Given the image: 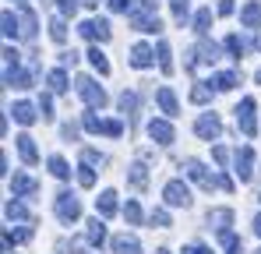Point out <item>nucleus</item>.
<instances>
[{
  "instance_id": "nucleus-10",
  "label": "nucleus",
  "mask_w": 261,
  "mask_h": 254,
  "mask_svg": "<svg viewBox=\"0 0 261 254\" xmlns=\"http://www.w3.org/2000/svg\"><path fill=\"white\" fill-rule=\"evenodd\" d=\"M145 131H148V138H152L155 145H173L176 141V131H173L170 120H155V117H152V120L145 124Z\"/></svg>"
},
{
  "instance_id": "nucleus-22",
  "label": "nucleus",
  "mask_w": 261,
  "mask_h": 254,
  "mask_svg": "<svg viewBox=\"0 0 261 254\" xmlns=\"http://www.w3.org/2000/svg\"><path fill=\"white\" fill-rule=\"evenodd\" d=\"M110 247H113V254H141V244H138V237H130V233H120V237H113V240H110Z\"/></svg>"
},
{
  "instance_id": "nucleus-58",
  "label": "nucleus",
  "mask_w": 261,
  "mask_h": 254,
  "mask_svg": "<svg viewBox=\"0 0 261 254\" xmlns=\"http://www.w3.org/2000/svg\"><path fill=\"white\" fill-rule=\"evenodd\" d=\"M85 4H88V7H95V4H99V0H85Z\"/></svg>"
},
{
  "instance_id": "nucleus-60",
  "label": "nucleus",
  "mask_w": 261,
  "mask_h": 254,
  "mask_svg": "<svg viewBox=\"0 0 261 254\" xmlns=\"http://www.w3.org/2000/svg\"><path fill=\"white\" fill-rule=\"evenodd\" d=\"M258 49H261V36H258Z\"/></svg>"
},
{
  "instance_id": "nucleus-5",
  "label": "nucleus",
  "mask_w": 261,
  "mask_h": 254,
  "mask_svg": "<svg viewBox=\"0 0 261 254\" xmlns=\"http://www.w3.org/2000/svg\"><path fill=\"white\" fill-rule=\"evenodd\" d=\"M163 201L170 205V209H191V187L184 184V180H166V187H163Z\"/></svg>"
},
{
  "instance_id": "nucleus-36",
  "label": "nucleus",
  "mask_w": 261,
  "mask_h": 254,
  "mask_svg": "<svg viewBox=\"0 0 261 254\" xmlns=\"http://www.w3.org/2000/svg\"><path fill=\"white\" fill-rule=\"evenodd\" d=\"M124 219H127V226H141V219H145V212H141V205L134 198L124 205Z\"/></svg>"
},
{
  "instance_id": "nucleus-29",
  "label": "nucleus",
  "mask_w": 261,
  "mask_h": 254,
  "mask_svg": "<svg viewBox=\"0 0 261 254\" xmlns=\"http://www.w3.org/2000/svg\"><path fill=\"white\" fill-rule=\"evenodd\" d=\"M85 57H88V64H92V71H99V74H110V60H106V53H102L99 46H92Z\"/></svg>"
},
{
  "instance_id": "nucleus-2",
  "label": "nucleus",
  "mask_w": 261,
  "mask_h": 254,
  "mask_svg": "<svg viewBox=\"0 0 261 254\" xmlns=\"http://www.w3.org/2000/svg\"><path fill=\"white\" fill-rule=\"evenodd\" d=\"M233 113H237V127L244 131V138H254V134H258V103H254L251 95H244Z\"/></svg>"
},
{
  "instance_id": "nucleus-50",
  "label": "nucleus",
  "mask_w": 261,
  "mask_h": 254,
  "mask_svg": "<svg viewBox=\"0 0 261 254\" xmlns=\"http://www.w3.org/2000/svg\"><path fill=\"white\" fill-rule=\"evenodd\" d=\"M212 159H216L219 166H226V163H229V152H226L222 145H216V148H212Z\"/></svg>"
},
{
  "instance_id": "nucleus-12",
  "label": "nucleus",
  "mask_w": 261,
  "mask_h": 254,
  "mask_svg": "<svg viewBox=\"0 0 261 254\" xmlns=\"http://www.w3.org/2000/svg\"><path fill=\"white\" fill-rule=\"evenodd\" d=\"M130 25L138 29V32H148V36H155V32H163V25H159V14H148V11H130Z\"/></svg>"
},
{
  "instance_id": "nucleus-57",
  "label": "nucleus",
  "mask_w": 261,
  "mask_h": 254,
  "mask_svg": "<svg viewBox=\"0 0 261 254\" xmlns=\"http://www.w3.org/2000/svg\"><path fill=\"white\" fill-rule=\"evenodd\" d=\"M254 82H258V85H261V67H258V74H254Z\"/></svg>"
},
{
  "instance_id": "nucleus-17",
  "label": "nucleus",
  "mask_w": 261,
  "mask_h": 254,
  "mask_svg": "<svg viewBox=\"0 0 261 254\" xmlns=\"http://www.w3.org/2000/svg\"><path fill=\"white\" fill-rule=\"evenodd\" d=\"M4 215H7V222H25V226H32V215H29V209H25L21 198H11V201L4 205Z\"/></svg>"
},
{
  "instance_id": "nucleus-62",
  "label": "nucleus",
  "mask_w": 261,
  "mask_h": 254,
  "mask_svg": "<svg viewBox=\"0 0 261 254\" xmlns=\"http://www.w3.org/2000/svg\"><path fill=\"white\" fill-rule=\"evenodd\" d=\"M258 254H261V251H258Z\"/></svg>"
},
{
  "instance_id": "nucleus-56",
  "label": "nucleus",
  "mask_w": 261,
  "mask_h": 254,
  "mask_svg": "<svg viewBox=\"0 0 261 254\" xmlns=\"http://www.w3.org/2000/svg\"><path fill=\"white\" fill-rule=\"evenodd\" d=\"M254 233L261 237V215H254Z\"/></svg>"
},
{
  "instance_id": "nucleus-59",
  "label": "nucleus",
  "mask_w": 261,
  "mask_h": 254,
  "mask_svg": "<svg viewBox=\"0 0 261 254\" xmlns=\"http://www.w3.org/2000/svg\"><path fill=\"white\" fill-rule=\"evenodd\" d=\"M155 254H170V251H166V247H159V251H155Z\"/></svg>"
},
{
  "instance_id": "nucleus-46",
  "label": "nucleus",
  "mask_w": 261,
  "mask_h": 254,
  "mask_svg": "<svg viewBox=\"0 0 261 254\" xmlns=\"http://www.w3.org/2000/svg\"><path fill=\"white\" fill-rule=\"evenodd\" d=\"M152 226L166 230V226H170V212H166V209H152Z\"/></svg>"
},
{
  "instance_id": "nucleus-48",
  "label": "nucleus",
  "mask_w": 261,
  "mask_h": 254,
  "mask_svg": "<svg viewBox=\"0 0 261 254\" xmlns=\"http://www.w3.org/2000/svg\"><path fill=\"white\" fill-rule=\"evenodd\" d=\"M102 134H110V138H120V134H124V124H120V120H102Z\"/></svg>"
},
{
  "instance_id": "nucleus-33",
  "label": "nucleus",
  "mask_w": 261,
  "mask_h": 254,
  "mask_svg": "<svg viewBox=\"0 0 261 254\" xmlns=\"http://www.w3.org/2000/svg\"><path fill=\"white\" fill-rule=\"evenodd\" d=\"M127 184L134 187V191H141V187L148 184V169L141 166V163H134V166L127 169Z\"/></svg>"
},
{
  "instance_id": "nucleus-61",
  "label": "nucleus",
  "mask_w": 261,
  "mask_h": 254,
  "mask_svg": "<svg viewBox=\"0 0 261 254\" xmlns=\"http://www.w3.org/2000/svg\"><path fill=\"white\" fill-rule=\"evenodd\" d=\"M18 4H21V0H18Z\"/></svg>"
},
{
  "instance_id": "nucleus-8",
  "label": "nucleus",
  "mask_w": 261,
  "mask_h": 254,
  "mask_svg": "<svg viewBox=\"0 0 261 254\" xmlns=\"http://www.w3.org/2000/svg\"><path fill=\"white\" fill-rule=\"evenodd\" d=\"M36 194H39V180H36V176H29V173H14V176H11V198L29 201V198H36Z\"/></svg>"
},
{
  "instance_id": "nucleus-14",
  "label": "nucleus",
  "mask_w": 261,
  "mask_h": 254,
  "mask_svg": "<svg viewBox=\"0 0 261 254\" xmlns=\"http://www.w3.org/2000/svg\"><path fill=\"white\" fill-rule=\"evenodd\" d=\"M7 113H11V117H14L21 127H32L36 120H39V106H32V103H25V99H18Z\"/></svg>"
},
{
  "instance_id": "nucleus-31",
  "label": "nucleus",
  "mask_w": 261,
  "mask_h": 254,
  "mask_svg": "<svg viewBox=\"0 0 261 254\" xmlns=\"http://www.w3.org/2000/svg\"><path fill=\"white\" fill-rule=\"evenodd\" d=\"M0 25H4V36H7V39H21V21H18V18H14L11 11H4Z\"/></svg>"
},
{
  "instance_id": "nucleus-41",
  "label": "nucleus",
  "mask_w": 261,
  "mask_h": 254,
  "mask_svg": "<svg viewBox=\"0 0 261 254\" xmlns=\"http://www.w3.org/2000/svg\"><path fill=\"white\" fill-rule=\"evenodd\" d=\"M170 7H173V18H176V25H184V21H187V14H191L187 0H170Z\"/></svg>"
},
{
  "instance_id": "nucleus-25",
  "label": "nucleus",
  "mask_w": 261,
  "mask_h": 254,
  "mask_svg": "<svg viewBox=\"0 0 261 254\" xmlns=\"http://www.w3.org/2000/svg\"><path fill=\"white\" fill-rule=\"evenodd\" d=\"M117 209H120V205H117V191H102V194L95 198V212H99L102 219H110Z\"/></svg>"
},
{
  "instance_id": "nucleus-32",
  "label": "nucleus",
  "mask_w": 261,
  "mask_h": 254,
  "mask_svg": "<svg viewBox=\"0 0 261 254\" xmlns=\"http://www.w3.org/2000/svg\"><path fill=\"white\" fill-rule=\"evenodd\" d=\"M155 57H159L163 74H173V49H170V42H159V46H155Z\"/></svg>"
},
{
  "instance_id": "nucleus-52",
  "label": "nucleus",
  "mask_w": 261,
  "mask_h": 254,
  "mask_svg": "<svg viewBox=\"0 0 261 254\" xmlns=\"http://www.w3.org/2000/svg\"><path fill=\"white\" fill-rule=\"evenodd\" d=\"M138 11H148V14H155V11H159V0H138Z\"/></svg>"
},
{
  "instance_id": "nucleus-20",
  "label": "nucleus",
  "mask_w": 261,
  "mask_h": 254,
  "mask_svg": "<svg viewBox=\"0 0 261 254\" xmlns=\"http://www.w3.org/2000/svg\"><path fill=\"white\" fill-rule=\"evenodd\" d=\"M85 237H88V244H92V247H102V244H106V219H102V215L88 219Z\"/></svg>"
},
{
  "instance_id": "nucleus-26",
  "label": "nucleus",
  "mask_w": 261,
  "mask_h": 254,
  "mask_svg": "<svg viewBox=\"0 0 261 254\" xmlns=\"http://www.w3.org/2000/svg\"><path fill=\"white\" fill-rule=\"evenodd\" d=\"M4 85H7V88H18V92H25V88H32V74L18 67V71H11V74H4Z\"/></svg>"
},
{
  "instance_id": "nucleus-42",
  "label": "nucleus",
  "mask_w": 261,
  "mask_h": 254,
  "mask_svg": "<svg viewBox=\"0 0 261 254\" xmlns=\"http://www.w3.org/2000/svg\"><path fill=\"white\" fill-rule=\"evenodd\" d=\"M78 184H82V187H95V169L82 163V166H78Z\"/></svg>"
},
{
  "instance_id": "nucleus-53",
  "label": "nucleus",
  "mask_w": 261,
  "mask_h": 254,
  "mask_svg": "<svg viewBox=\"0 0 261 254\" xmlns=\"http://www.w3.org/2000/svg\"><path fill=\"white\" fill-rule=\"evenodd\" d=\"M60 134H64L67 141H78V127H74V124H64V127H60Z\"/></svg>"
},
{
  "instance_id": "nucleus-39",
  "label": "nucleus",
  "mask_w": 261,
  "mask_h": 254,
  "mask_svg": "<svg viewBox=\"0 0 261 254\" xmlns=\"http://www.w3.org/2000/svg\"><path fill=\"white\" fill-rule=\"evenodd\" d=\"M120 110L127 113V117H134V110H138V92H120Z\"/></svg>"
},
{
  "instance_id": "nucleus-55",
  "label": "nucleus",
  "mask_w": 261,
  "mask_h": 254,
  "mask_svg": "<svg viewBox=\"0 0 261 254\" xmlns=\"http://www.w3.org/2000/svg\"><path fill=\"white\" fill-rule=\"evenodd\" d=\"M184 254H212L205 244H191V247H184Z\"/></svg>"
},
{
  "instance_id": "nucleus-1",
  "label": "nucleus",
  "mask_w": 261,
  "mask_h": 254,
  "mask_svg": "<svg viewBox=\"0 0 261 254\" xmlns=\"http://www.w3.org/2000/svg\"><path fill=\"white\" fill-rule=\"evenodd\" d=\"M74 85H78V95L85 99V106H88V110H102V106L110 103L106 88H102V85L95 82L92 74H78V78H74Z\"/></svg>"
},
{
  "instance_id": "nucleus-44",
  "label": "nucleus",
  "mask_w": 261,
  "mask_h": 254,
  "mask_svg": "<svg viewBox=\"0 0 261 254\" xmlns=\"http://www.w3.org/2000/svg\"><path fill=\"white\" fill-rule=\"evenodd\" d=\"M82 163H85V166H102V163H106V156H102V152H95V148H85V152H82Z\"/></svg>"
},
{
  "instance_id": "nucleus-6",
  "label": "nucleus",
  "mask_w": 261,
  "mask_h": 254,
  "mask_svg": "<svg viewBox=\"0 0 261 254\" xmlns=\"http://www.w3.org/2000/svg\"><path fill=\"white\" fill-rule=\"evenodd\" d=\"M180 169H184V176H191V180H194V184H201L205 191L219 187V176H212V173H208V166H205L201 159H184V163H180Z\"/></svg>"
},
{
  "instance_id": "nucleus-24",
  "label": "nucleus",
  "mask_w": 261,
  "mask_h": 254,
  "mask_svg": "<svg viewBox=\"0 0 261 254\" xmlns=\"http://www.w3.org/2000/svg\"><path fill=\"white\" fill-rule=\"evenodd\" d=\"M208 85H212L216 92H229V88H237V85H240V74H237V71H219V74L208 78Z\"/></svg>"
},
{
  "instance_id": "nucleus-49",
  "label": "nucleus",
  "mask_w": 261,
  "mask_h": 254,
  "mask_svg": "<svg viewBox=\"0 0 261 254\" xmlns=\"http://www.w3.org/2000/svg\"><path fill=\"white\" fill-rule=\"evenodd\" d=\"M39 113H43V120H53V99L49 95H39Z\"/></svg>"
},
{
  "instance_id": "nucleus-7",
  "label": "nucleus",
  "mask_w": 261,
  "mask_h": 254,
  "mask_svg": "<svg viewBox=\"0 0 261 254\" xmlns=\"http://www.w3.org/2000/svg\"><path fill=\"white\" fill-rule=\"evenodd\" d=\"M78 32H82L88 42H110V36H113V29H110L106 18H85V21L78 25Z\"/></svg>"
},
{
  "instance_id": "nucleus-23",
  "label": "nucleus",
  "mask_w": 261,
  "mask_h": 254,
  "mask_svg": "<svg viewBox=\"0 0 261 254\" xmlns=\"http://www.w3.org/2000/svg\"><path fill=\"white\" fill-rule=\"evenodd\" d=\"M29 237H32V226H21V230L7 226V230H4V254H11V247H14V244H25Z\"/></svg>"
},
{
  "instance_id": "nucleus-54",
  "label": "nucleus",
  "mask_w": 261,
  "mask_h": 254,
  "mask_svg": "<svg viewBox=\"0 0 261 254\" xmlns=\"http://www.w3.org/2000/svg\"><path fill=\"white\" fill-rule=\"evenodd\" d=\"M219 187H222V191H233L237 184H233V176H229V173H219Z\"/></svg>"
},
{
  "instance_id": "nucleus-45",
  "label": "nucleus",
  "mask_w": 261,
  "mask_h": 254,
  "mask_svg": "<svg viewBox=\"0 0 261 254\" xmlns=\"http://www.w3.org/2000/svg\"><path fill=\"white\" fill-rule=\"evenodd\" d=\"M57 11H60L64 18H74V14H78V0H57Z\"/></svg>"
},
{
  "instance_id": "nucleus-9",
  "label": "nucleus",
  "mask_w": 261,
  "mask_h": 254,
  "mask_svg": "<svg viewBox=\"0 0 261 254\" xmlns=\"http://www.w3.org/2000/svg\"><path fill=\"white\" fill-rule=\"evenodd\" d=\"M233 173H237L244 184L254 180V148H251V145L237 148V156H233Z\"/></svg>"
},
{
  "instance_id": "nucleus-15",
  "label": "nucleus",
  "mask_w": 261,
  "mask_h": 254,
  "mask_svg": "<svg viewBox=\"0 0 261 254\" xmlns=\"http://www.w3.org/2000/svg\"><path fill=\"white\" fill-rule=\"evenodd\" d=\"M14 141H18V156H21V163H25V166H36V163H39L36 138H32V134H18Z\"/></svg>"
},
{
  "instance_id": "nucleus-21",
  "label": "nucleus",
  "mask_w": 261,
  "mask_h": 254,
  "mask_svg": "<svg viewBox=\"0 0 261 254\" xmlns=\"http://www.w3.org/2000/svg\"><path fill=\"white\" fill-rule=\"evenodd\" d=\"M208 226H216V233H229L233 209H208Z\"/></svg>"
},
{
  "instance_id": "nucleus-19",
  "label": "nucleus",
  "mask_w": 261,
  "mask_h": 254,
  "mask_svg": "<svg viewBox=\"0 0 261 254\" xmlns=\"http://www.w3.org/2000/svg\"><path fill=\"white\" fill-rule=\"evenodd\" d=\"M18 21H21V39H36V29H39V18H36V11L21 4V11H18Z\"/></svg>"
},
{
  "instance_id": "nucleus-47",
  "label": "nucleus",
  "mask_w": 261,
  "mask_h": 254,
  "mask_svg": "<svg viewBox=\"0 0 261 254\" xmlns=\"http://www.w3.org/2000/svg\"><path fill=\"white\" fill-rule=\"evenodd\" d=\"M110 4V11H117V14H130L134 11V0H106Z\"/></svg>"
},
{
  "instance_id": "nucleus-30",
  "label": "nucleus",
  "mask_w": 261,
  "mask_h": 254,
  "mask_svg": "<svg viewBox=\"0 0 261 254\" xmlns=\"http://www.w3.org/2000/svg\"><path fill=\"white\" fill-rule=\"evenodd\" d=\"M208 29H212V7H201V11L194 14V32L205 39V36H208Z\"/></svg>"
},
{
  "instance_id": "nucleus-43",
  "label": "nucleus",
  "mask_w": 261,
  "mask_h": 254,
  "mask_svg": "<svg viewBox=\"0 0 261 254\" xmlns=\"http://www.w3.org/2000/svg\"><path fill=\"white\" fill-rule=\"evenodd\" d=\"M82 127H85L88 134H102V120H99L95 113H85V117H82Z\"/></svg>"
},
{
  "instance_id": "nucleus-16",
  "label": "nucleus",
  "mask_w": 261,
  "mask_h": 254,
  "mask_svg": "<svg viewBox=\"0 0 261 254\" xmlns=\"http://www.w3.org/2000/svg\"><path fill=\"white\" fill-rule=\"evenodd\" d=\"M155 103H159V110H163L166 117H176V113H180V103H176V95H173V88H170V85L155 88Z\"/></svg>"
},
{
  "instance_id": "nucleus-4",
  "label": "nucleus",
  "mask_w": 261,
  "mask_h": 254,
  "mask_svg": "<svg viewBox=\"0 0 261 254\" xmlns=\"http://www.w3.org/2000/svg\"><path fill=\"white\" fill-rule=\"evenodd\" d=\"M219 60V42H212V39H201L191 53H187V60H184V67L187 71H198L201 64H216Z\"/></svg>"
},
{
  "instance_id": "nucleus-35",
  "label": "nucleus",
  "mask_w": 261,
  "mask_h": 254,
  "mask_svg": "<svg viewBox=\"0 0 261 254\" xmlns=\"http://www.w3.org/2000/svg\"><path fill=\"white\" fill-rule=\"evenodd\" d=\"M191 103H198V106H205V103H212V85H208V82L194 85V88H191Z\"/></svg>"
},
{
  "instance_id": "nucleus-40",
  "label": "nucleus",
  "mask_w": 261,
  "mask_h": 254,
  "mask_svg": "<svg viewBox=\"0 0 261 254\" xmlns=\"http://www.w3.org/2000/svg\"><path fill=\"white\" fill-rule=\"evenodd\" d=\"M18 57H21V53H18L14 46H7V49H4V74L18 71Z\"/></svg>"
},
{
  "instance_id": "nucleus-37",
  "label": "nucleus",
  "mask_w": 261,
  "mask_h": 254,
  "mask_svg": "<svg viewBox=\"0 0 261 254\" xmlns=\"http://www.w3.org/2000/svg\"><path fill=\"white\" fill-rule=\"evenodd\" d=\"M219 240H222L226 254H244V240H240L237 233H219Z\"/></svg>"
},
{
  "instance_id": "nucleus-38",
  "label": "nucleus",
  "mask_w": 261,
  "mask_h": 254,
  "mask_svg": "<svg viewBox=\"0 0 261 254\" xmlns=\"http://www.w3.org/2000/svg\"><path fill=\"white\" fill-rule=\"evenodd\" d=\"M222 46H226V49H229V53H233L237 60H240V57L247 53V42L240 39V36H226V42H222Z\"/></svg>"
},
{
  "instance_id": "nucleus-18",
  "label": "nucleus",
  "mask_w": 261,
  "mask_h": 254,
  "mask_svg": "<svg viewBox=\"0 0 261 254\" xmlns=\"http://www.w3.org/2000/svg\"><path fill=\"white\" fill-rule=\"evenodd\" d=\"M240 25L244 29H261V0H247L240 7Z\"/></svg>"
},
{
  "instance_id": "nucleus-28",
  "label": "nucleus",
  "mask_w": 261,
  "mask_h": 254,
  "mask_svg": "<svg viewBox=\"0 0 261 254\" xmlns=\"http://www.w3.org/2000/svg\"><path fill=\"white\" fill-rule=\"evenodd\" d=\"M46 166H49V173H53L57 180H71V166H67V159H64V156H49V159H46Z\"/></svg>"
},
{
  "instance_id": "nucleus-3",
  "label": "nucleus",
  "mask_w": 261,
  "mask_h": 254,
  "mask_svg": "<svg viewBox=\"0 0 261 254\" xmlns=\"http://www.w3.org/2000/svg\"><path fill=\"white\" fill-rule=\"evenodd\" d=\"M53 209H57V219H60L64 226H74V222L82 219V201H78L74 191H60L57 201H53Z\"/></svg>"
},
{
  "instance_id": "nucleus-13",
  "label": "nucleus",
  "mask_w": 261,
  "mask_h": 254,
  "mask_svg": "<svg viewBox=\"0 0 261 254\" xmlns=\"http://www.w3.org/2000/svg\"><path fill=\"white\" fill-rule=\"evenodd\" d=\"M130 67H138V71H145V67H152L155 64V49L148 46V42H134L130 46Z\"/></svg>"
},
{
  "instance_id": "nucleus-11",
  "label": "nucleus",
  "mask_w": 261,
  "mask_h": 254,
  "mask_svg": "<svg viewBox=\"0 0 261 254\" xmlns=\"http://www.w3.org/2000/svg\"><path fill=\"white\" fill-rule=\"evenodd\" d=\"M194 134L205 138V141H216L219 134H222V120H219L216 113H201V117L194 120Z\"/></svg>"
},
{
  "instance_id": "nucleus-34",
  "label": "nucleus",
  "mask_w": 261,
  "mask_h": 254,
  "mask_svg": "<svg viewBox=\"0 0 261 254\" xmlns=\"http://www.w3.org/2000/svg\"><path fill=\"white\" fill-rule=\"evenodd\" d=\"M49 39L53 42H67V21H64V14L49 18Z\"/></svg>"
},
{
  "instance_id": "nucleus-51",
  "label": "nucleus",
  "mask_w": 261,
  "mask_h": 254,
  "mask_svg": "<svg viewBox=\"0 0 261 254\" xmlns=\"http://www.w3.org/2000/svg\"><path fill=\"white\" fill-rule=\"evenodd\" d=\"M233 11H237V4H233V0H219L216 14H222V18H226V14H233Z\"/></svg>"
},
{
  "instance_id": "nucleus-27",
  "label": "nucleus",
  "mask_w": 261,
  "mask_h": 254,
  "mask_svg": "<svg viewBox=\"0 0 261 254\" xmlns=\"http://www.w3.org/2000/svg\"><path fill=\"white\" fill-rule=\"evenodd\" d=\"M46 85H49V92H67L71 85H67V71L64 67H53L49 74H46Z\"/></svg>"
}]
</instances>
